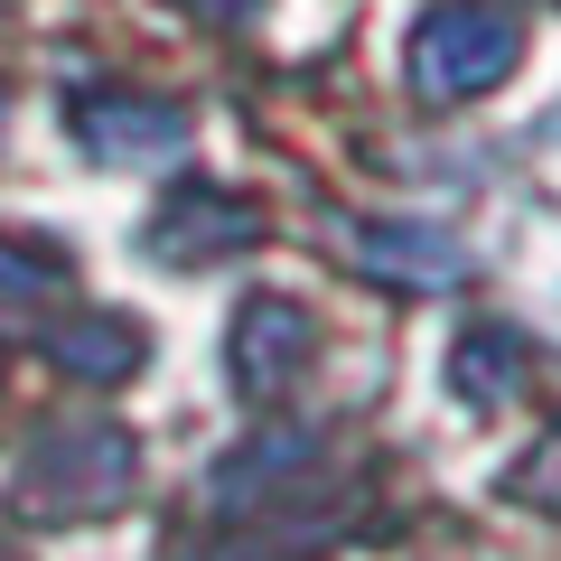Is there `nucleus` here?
Listing matches in <instances>:
<instances>
[{
  "mask_svg": "<svg viewBox=\"0 0 561 561\" xmlns=\"http://www.w3.org/2000/svg\"><path fill=\"white\" fill-rule=\"evenodd\" d=\"M505 66H515V28L505 20H486V10H440L431 38H421V57H412V76H421V94H478Z\"/></svg>",
  "mask_w": 561,
  "mask_h": 561,
  "instance_id": "1",
  "label": "nucleus"
},
{
  "mask_svg": "<svg viewBox=\"0 0 561 561\" xmlns=\"http://www.w3.org/2000/svg\"><path fill=\"white\" fill-rule=\"evenodd\" d=\"M515 365H524L515 328H478V337L449 356V375H459V393H468V402H505V393H515Z\"/></svg>",
  "mask_w": 561,
  "mask_h": 561,
  "instance_id": "2",
  "label": "nucleus"
},
{
  "mask_svg": "<svg viewBox=\"0 0 561 561\" xmlns=\"http://www.w3.org/2000/svg\"><path fill=\"white\" fill-rule=\"evenodd\" d=\"M375 262L402 280H459V243L440 234H375Z\"/></svg>",
  "mask_w": 561,
  "mask_h": 561,
  "instance_id": "3",
  "label": "nucleus"
}]
</instances>
